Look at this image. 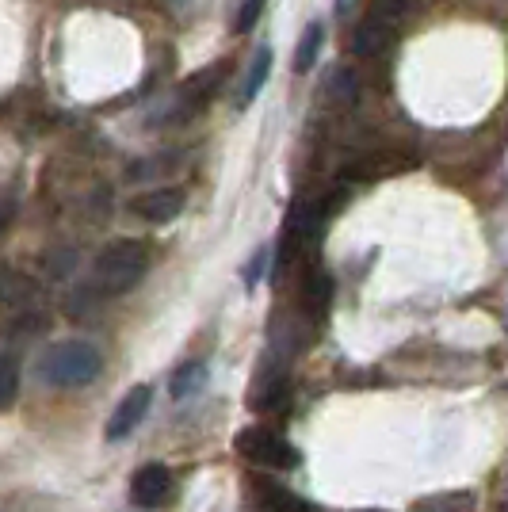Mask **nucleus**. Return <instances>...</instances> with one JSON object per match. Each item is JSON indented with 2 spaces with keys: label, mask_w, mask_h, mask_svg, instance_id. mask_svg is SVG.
Instances as JSON below:
<instances>
[{
  "label": "nucleus",
  "mask_w": 508,
  "mask_h": 512,
  "mask_svg": "<svg viewBox=\"0 0 508 512\" xmlns=\"http://www.w3.org/2000/svg\"><path fill=\"white\" fill-rule=\"evenodd\" d=\"M149 272V249L134 237H119L104 245V253L96 256V268H92V287L100 295H127L134 291L142 276Z\"/></svg>",
  "instance_id": "nucleus-1"
},
{
  "label": "nucleus",
  "mask_w": 508,
  "mask_h": 512,
  "mask_svg": "<svg viewBox=\"0 0 508 512\" xmlns=\"http://www.w3.org/2000/svg\"><path fill=\"white\" fill-rule=\"evenodd\" d=\"M104 371V356L88 341H58L46 348L39 360V375L58 390H81L92 379H100Z\"/></svg>",
  "instance_id": "nucleus-2"
},
{
  "label": "nucleus",
  "mask_w": 508,
  "mask_h": 512,
  "mask_svg": "<svg viewBox=\"0 0 508 512\" xmlns=\"http://www.w3.org/2000/svg\"><path fill=\"white\" fill-rule=\"evenodd\" d=\"M233 448L241 459H249L256 467H272V470H291L298 467V451L279 436L272 428H241Z\"/></svg>",
  "instance_id": "nucleus-3"
},
{
  "label": "nucleus",
  "mask_w": 508,
  "mask_h": 512,
  "mask_svg": "<svg viewBox=\"0 0 508 512\" xmlns=\"http://www.w3.org/2000/svg\"><path fill=\"white\" fill-rule=\"evenodd\" d=\"M318 218H321L318 207H306V203H298L295 211L287 214V226H283V237H279L276 272H287V268L295 264L298 253L306 249V241H310L314 230H318Z\"/></svg>",
  "instance_id": "nucleus-4"
},
{
  "label": "nucleus",
  "mask_w": 508,
  "mask_h": 512,
  "mask_svg": "<svg viewBox=\"0 0 508 512\" xmlns=\"http://www.w3.org/2000/svg\"><path fill=\"white\" fill-rule=\"evenodd\" d=\"M172 490H176L172 470L161 467V463H146V467L130 478V501H134L138 509H149V512L165 509L172 501Z\"/></svg>",
  "instance_id": "nucleus-5"
},
{
  "label": "nucleus",
  "mask_w": 508,
  "mask_h": 512,
  "mask_svg": "<svg viewBox=\"0 0 508 512\" xmlns=\"http://www.w3.org/2000/svg\"><path fill=\"white\" fill-rule=\"evenodd\" d=\"M149 402H153V390L149 386H134L127 398L115 406L111 421H107V440H127L134 428L142 425V417L149 413Z\"/></svg>",
  "instance_id": "nucleus-6"
},
{
  "label": "nucleus",
  "mask_w": 508,
  "mask_h": 512,
  "mask_svg": "<svg viewBox=\"0 0 508 512\" xmlns=\"http://www.w3.org/2000/svg\"><path fill=\"white\" fill-rule=\"evenodd\" d=\"M130 211L153 222V226H165V222H172L176 214L184 211V192L180 188H153V192L130 199Z\"/></svg>",
  "instance_id": "nucleus-7"
},
{
  "label": "nucleus",
  "mask_w": 508,
  "mask_h": 512,
  "mask_svg": "<svg viewBox=\"0 0 508 512\" xmlns=\"http://www.w3.org/2000/svg\"><path fill=\"white\" fill-rule=\"evenodd\" d=\"M390 43H394V20H386L379 12L360 20V27L352 31V54L356 58H379Z\"/></svg>",
  "instance_id": "nucleus-8"
},
{
  "label": "nucleus",
  "mask_w": 508,
  "mask_h": 512,
  "mask_svg": "<svg viewBox=\"0 0 508 512\" xmlns=\"http://www.w3.org/2000/svg\"><path fill=\"white\" fill-rule=\"evenodd\" d=\"M256 501L264 505L268 512H314V505L310 501H302L295 490H287V486H276V482H256Z\"/></svg>",
  "instance_id": "nucleus-9"
},
{
  "label": "nucleus",
  "mask_w": 508,
  "mask_h": 512,
  "mask_svg": "<svg viewBox=\"0 0 508 512\" xmlns=\"http://www.w3.org/2000/svg\"><path fill=\"white\" fill-rule=\"evenodd\" d=\"M329 302H333V279H329V272H321V268H310L302 276V306L310 314H321Z\"/></svg>",
  "instance_id": "nucleus-10"
},
{
  "label": "nucleus",
  "mask_w": 508,
  "mask_h": 512,
  "mask_svg": "<svg viewBox=\"0 0 508 512\" xmlns=\"http://www.w3.org/2000/svg\"><path fill=\"white\" fill-rule=\"evenodd\" d=\"M268 73H272V50L264 46V50H256L253 65H249V73H245V81H241V92H237V107H249L260 96V88L268 81Z\"/></svg>",
  "instance_id": "nucleus-11"
},
{
  "label": "nucleus",
  "mask_w": 508,
  "mask_h": 512,
  "mask_svg": "<svg viewBox=\"0 0 508 512\" xmlns=\"http://www.w3.org/2000/svg\"><path fill=\"white\" fill-rule=\"evenodd\" d=\"M203 386H207V367H203V363H184V367L172 375L169 390L176 402H188V398H195Z\"/></svg>",
  "instance_id": "nucleus-12"
},
{
  "label": "nucleus",
  "mask_w": 508,
  "mask_h": 512,
  "mask_svg": "<svg viewBox=\"0 0 508 512\" xmlns=\"http://www.w3.org/2000/svg\"><path fill=\"white\" fill-rule=\"evenodd\" d=\"M321 46H325V27H321V23H310V27L302 31V43H298V50H295L298 73H310V69L318 65Z\"/></svg>",
  "instance_id": "nucleus-13"
},
{
  "label": "nucleus",
  "mask_w": 508,
  "mask_h": 512,
  "mask_svg": "<svg viewBox=\"0 0 508 512\" xmlns=\"http://www.w3.org/2000/svg\"><path fill=\"white\" fill-rule=\"evenodd\" d=\"M20 398V363L0 356V409H12Z\"/></svg>",
  "instance_id": "nucleus-14"
},
{
  "label": "nucleus",
  "mask_w": 508,
  "mask_h": 512,
  "mask_svg": "<svg viewBox=\"0 0 508 512\" xmlns=\"http://www.w3.org/2000/svg\"><path fill=\"white\" fill-rule=\"evenodd\" d=\"M222 73H226V65H211V69H203V73H195L188 85H184V100H207L218 81H222Z\"/></svg>",
  "instance_id": "nucleus-15"
},
{
  "label": "nucleus",
  "mask_w": 508,
  "mask_h": 512,
  "mask_svg": "<svg viewBox=\"0 0 508 512\" xmlns=\"http://www.w3.org/2000/svg\"><path fill=\"white\" fill-rule=\"evenodd\" d=\"M287 398V379H268L253 390V409H279Z\"/></svg>",
  "instance_id": "nucleus-16"
},
{
  "label": "nucleus",
  "mask_w": 508,
  "mask_h": 512,
  "mask_svg": "<svg viewBox=\"0 0 508 512\" xmlns=\"http://www.w3.org/2000/svg\"><path fill=\"white\" fill-rule=\"evenodd\" d=\"M31 295V287L16 272H0V302H23Z\"/></svg>",
  "instance_id": "nucleus-17"
},
{
  "label": "nucleus",
  "mask_w": 508,
  "mask_h": 512,
  "mask_svg": "<svg viewBox=\"0 0 508 512\" xmlns=\"http://www.w3.org/2000/svg\"><path fill=\"white\" fill-rule=\"evenodd\" d=\"M264 4L268 0H241V8H237V31H253L256 20H260V12H264Z\"/></svg>",
  "instance_id": "nucleus-18"
},
{
  "label": "nucleus",
  "mask_w": 508,
  "mask_h": 512,
  "mask_svg": "<svg viewBox=\"0 0 508 512\" xmlns=\"http://www.w3.org/2000/svg\"><path fill=\"white\" fill-rule=\"evenodd\" d=\"M333 85H337V100H344V104H352V100H356V88H360L356 73H348V69H337Z\"/></svg>",
  "instance_id": "nucleus-19"
},
{
  "label": "nucleus",
  "mask_w": 508,
  "mask_h": 512,
  "mask_svg": "<svg viewBox=\"0 0 508 512\" xmlns=\"http://www.w3.org/2000/svg\"><path fill=\"white\" fill-rule=\"evenodd\" d=\"M180 165V157H153V161H146V165H134L130 169V176H146V172H153V176H161V172H169Z\"/></svg>",
  "instance_id": "nucleus-20"
},
{
  "label": "nucleus",
  "mask_w": 508,
  "mask_h": 512,
  "mask_svg": "<svg viewBox=\"0 0 508 512\" xmlns=\"http://www.w3.org/2000/svg\"><path fill=\"white\" fill-rule=\"evenodd\" d=\"M264 264H268V249H260V253L253 256V264H249V272H245V283H249V287H256V283H260Z\"/></svg>",
  "instance_id": "nucleus-21"
},
{
  "label": "nucleus",
  "mask_w": 508,
  "mask_h": 512,
  "mask_svg": "<svg viewBox=\"0 0 508 512\" xmlns=\"http://www.w3.org/2000/svg\"><path fill=\"white\" fill-rule=\"evenodd\" d=\"M375 4H379V16H386V20L402 16L405 8H409V0H375Z\"/></svg>",
  "instance_id": "nucleus-22"
}]
</instances>
